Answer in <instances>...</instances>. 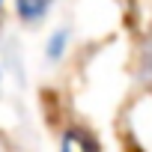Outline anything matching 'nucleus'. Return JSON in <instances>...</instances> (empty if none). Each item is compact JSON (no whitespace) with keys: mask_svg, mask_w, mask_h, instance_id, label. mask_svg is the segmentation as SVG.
Masks as SVG:
<instances>
[{"mask_svg":"<svg viewBox=\"0 0 152 152\" xmlns=\"http://www.w3.org/2000/svg\"><path fill=\"white\" fill-rule=\"evenodd\" d=\"M60 152H102V143L90 128L69 125L60 137Z\"/></svg>","mask_w":152,"mask_h":152,"instance_id":"obj_1","label":"nucleus"},{"mask_svg":"<svg viewBox=\"0 0 152 152\" xmlns=\"http://www.w3.org/2000/svg\"><path fill=\"white\" fill-rule=\"evenodd\" d=\"M54 6V0H15V15L24 24H39Z\"/></svg>","mask_w":152,"mask_h":152,"instance_id":"obj_2","label":"nucleus"},{"mask_svg":"<svg viewBox=\"0 0 152 152\" xmlns=\"http://www.w3.org/2000/svg\"><path fill=\"white\" fill-rule=\"evenodd\" d=\"M66 48H69V33L66 30H54L48 45H45V54H48V60H63Z\"/></svg>","mask_w":152,"mask_h":152,"instance_id":"obj_3","label":"nucleus"},{"mask_svg":"<svg viewBox=\"0 0 152 152\" xmlns=\"http://www.w3.org/2000/svg\"><path fill=\"white\" fill-rule=\"evenodd\" d=\"M143 69H146V81H149V87H152V42H149V48H146V57H143Z\"/></svg>","mask_w":152,"mask_h":152,"instance_id":"obj_4","label":"nucleus"},{"mask_svg":"<svg viewBox=\"0 0 152 152\" xmlns=\"http://www.w3.org/2000/svg\"><path fill=\"white\" fill-rule=\"evenodd\" d=\"M0 9H3V0H0Z\"/></svg>","mask_w":152,"mask_h":152,"instance_id":"obj_5","label":"nucleus"}]
</instances>
